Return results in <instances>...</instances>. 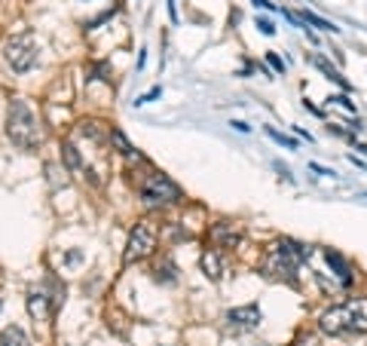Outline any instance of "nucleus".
Returning <instances> with one entry per match:
<instances>
[{"mask_svg":"<svg viewBox=\"0 0 367 346\" xmlns=\"http://www.w3.org/2000/svg\"><path fill=\"white\" fill-rule=\"evenodd\" d=\"M319 328L331 337H346V334H367V298H349L336 307L324 310Z\"/></svg>","mask_w":367,"mask_h":346,"instance_id":"obj_1","label":"nucleus"},{"mask_svg":"<svg viewBox=\"0 0 367 346\" xmlns=\"http://www.w3.org/2000/svg\"><path fill=\"white\" fill-rule=\"evenodd\" d=\"M309 258V248L300 246L294 239H279L275 246L267 251L263 258V276L272 279V282H288V285H297V270L300 263Z\"/></svg>","mask_w":367,"mask_h":346,"instance_id":"obj_2","label":"nucleus"},{"mask_svg":"<svg viewBox=\"0 0 367 346\" xmlns=\"http://www.w3.org/2000/svg\"><path fill=\"white\" fill-rule=\"evenodd\" d=\"M6 135L16 147L22 150H34L40 145V120L37 114L28 108V101L13 98L6 110Z\"/></svg>","mask_w":367,"mask_h":346,"instance_id":"obj_3","label":"nucleus"},{"mask_svg":"<svg viewBox=\"0 0 367 346\" xmlns=\"http://www.w3.org/2000/svg\"><path fill=\"white\" fill-rule=\"evenodd\" d=\"M181 196H184L181 187L169 175H162V172H150L144 178V184H141V199H144V206H150V209L171 206V202H178Z\"/></svg>","mask_w":367,"mask_h":346,"instance_id":"obj_4","label":"nucleus"},{"mask_svg":"<svg viewBox=\"0 0 367 346\" xmlns=\"http://www.w3.org/2000/svg\"><path fill=\"white\" fill-rule=\"evenodd\" d=\"M4 58H6L9 68L18 70V74L31 70V68H34V62H37V43H34V37H31V34L9 37L6 46H4Z\"/></svg>","mask_w":367,"mask_h":346,"instance_id":"obj_5","label":"nucleus"},{"mask_svg":"<svg viewBox=\"0 0 367 346\" xmlns=\"http://www.w3.org/2000/svg\"><path fill=\"white\" fill-rule=\"evenodd\" d=\"M153 248H156V230L150 224H135V230H132V236L126 242V251H122V263L144 261Z\"/></svg>","mask_w":367,"mask_h":346,"instance_id":"obj_6","label":"nucleus"},{"mask_svg":"<svg viewBox=\"0 0 367 346\" xmlns=\"http://www.w3.org/2000/svg\"><path fill=\"white\" fill-rule=\"evenodd\" d=\"M260 307L257 303H248V307H236L223 315V322H227V331L233 334H242V331H254L260 325Z\"/></svg>","mask_w":367,"mask_h":346,"instance_id":"obj_7","label":"nucleus"},{"mask_svg":"<svg viewBox=\"0 0 367 346\" xmlns=\"http://www.w3.org/2000/svg\"><path fill=\"white\" fill-rule=\"evenodd\" d=\"M208 239L214 242V248H236L242 242V230L236 227V224H230V221H220V224H214V227L208 230Z\"/></svg>","mask_w":367,"mask_h":346,"instance_id":"obj_8","label":"nucleus"},{"mask_svg":"<svg viewBox=\"0 0 367 346\" xmlns=\"http://www.w3.org/2000/svg\"><path fill=\"white\" fill-rule=\"evenodd\" d=\"M53 298L46 294V288H31L28 291V315L34 322H46L53 315Z\"/></svg>","mask_w":367,"mask_h":346,"instance_id":"obj_9","label":"nucleus"},{"mask_svg":"<svg viewBox=\"0 0 367 346\" xmlns=\"http://www.w3.org/2000/svg\"><path fill=\"white\" fill-rule=\"evenodd\" d=\"M324 261H328V267H334V276H336V282H340V288H349L352 285L349 261H346L340 251H334V248H324Z\"/></svg>","mask_w":367,"mask_h":346,"instance_id":"obj_10","label":"nucleus"},{"mask_svg":"<svg viewBox=\"0 0 367 346\" xmlns=\"http://www.w3.org/2000/svg\"><path fill=\"white\" fill-rule=\"evenodd\" d=\"M202 273L211 279V282H218V279H223V261H220V251H214V248H208L206 254H202Z\"/></svg>","mask_w":367,"mask_h":346,"instance_id":"obj_11","label":"nucleus"},{"mask_svg":"<svg viewBox=\"0 0 367 346\" xmlns=\"http://www.w3.org/2000/svg\"><path fill=\"white\" fill-rule=\"evenodd\" d=\"M0 346H31V340L18 325H9V328L0 331Z\"/></svg>","mask_w":367,"mask_h":346,"instance_id":"obj_12","label":"nucleus"},{"mask_svg":"<svg viewBox=\"0 0 367 346\" xmlns=\"http://www.w3.org/2000/svg\"><path fill=\"white\" fill-rule=\"evenodd\" d=\"M153 279L162 282V285H171V282H178V267L171 263L169 258L166 261H159L156 267H153Z\"/></svg>","mask_w":367,"mask_h":346,"instance_id":"obj_13","label":"nucleus"},{"mask_svg":"<svg viewBox=\"0 0 367 346\" xmlns=\"http://www.w3.org/2000/svg\"><path fill=\"white\" fill-rule=\"evenodd\" d=\"M312 65H315V68H319V70H321V74H324V77H328V80H334V83H340L343 89H349V83H346V80H343V74H340V70H336V68H331V65H328V62H324V58H321V56H315V58H312Z\"/></svg>","mask_w":367,"mask_h":346,"instance_id":"obj_14","label":"nucleus"},{"mask_svg":"<svg viewBox=\"0 0 367 346\" xmlns=\"http://www.w3.org/2000/svg\"><path fill=\"white\" fill-rule=\"evenodd\" d=\"M61 157H65V162H68V166H70V169H74V172H80V169H83V159H80V154H77V147H74V145H70V141H68V145H65V147H61Z\"/></svg>","mask_w":367,"mask_h":346,"instance_id":"obj_15","label":"nucleus"},{"mask_svg":"<svg viewBox=\"0 0 367 346\" xmlns=\"http://www.w3.org/2000/svg\"><path fill=\"white\" fill-rule=\"evenodd\" d=\"M300 22H303V25H312V28H319V31H340V28H336V25L324 22V19L312 16V13H303V16H300Z\"/></svg>","mask_w":367,"mask_h":346,"instance_id":"obj_16","label":"nucleus"},{"mask_svg":"<svg viewBox=\"0 0 367 346\" xmlns=\"http://www.w3.org/2000/svg\"><path fill=\"white\" fill-rule=\"evenodd\" d=\"M110 141H114V145L119 147V154H122V157H132V154H135V147L129 145V141H126V135H122L119 129H110Z\"/></svg>","mask_w":367,"mask_h":346,"instance_id":"obj_17","label":"nucleus"},{"mask_svg":"<svg viewBox=\"0 0 367 346\" xmlns=\"http://www.w3.org/2000/svg\"><path fill=\"white\" fill-rule=\"evenodd\" d=\"M257 28H260V34H267V37H272V34H275V28H272L270 19H257Z\"/></svg>","mask_w":367,"mask_h":346,"instance_id":"obj_18","label":"nucleus"},{"mask_svg":"<svg viewBox=\"0 0 367 346\" xmlns=\"http://www.w3.org/2000/svg\"><path fill=\"white\" fill-rule=\"evenodd\" d=\"M331 101H336V105H340L343 110H349V114H355V105H352V101H349V98H346V95H334Z\"/></svg>","mask_w":367,"mask_h":346,"instance_id":"obj_19","label":"nucleus"},{"mask_svg":"<svg viewBox=\"0 0 367 346\" xmlns=\"http://www.w3.org/2000/svg\"><path fill=\"white\" fill-rule=\"evenodd\" d=\"M267 62H270L275 70H279V74H284V62H282L279 56H272V53H270V56H267Z\"/></svg>","mask_w":367,"mask_h":346,"instance_id":"obj_20","label":"nucleus"},{"mask_svg":"<svg viewBox=\"0 0 367 346\" xmlns=\"http://www.w3.org/2000/svg\"><path fill=\"white\" fill-rule=\"evenodd\" d=\"M267 132H270V138L279 141V145H288V147H294V141H291V138H284V135H279V132H272V129H267Z\"/></svg>","mask_w":367,"mask_h":346,"instance_id":"obj_21","label":"nucleus"},{"mask_svg":"<svg viewBox=\"0 0 367 346\" xmlns=\"http://www.w3.org/2000/svg\"><path fill=\"white\" fill-rule=\"evenodd\" d=\"M294 346H321L319 340H315V337H300L297 343H294Z\"/></svg>","mask_w":367,"mask_h":346,"instance_id":"obj_22","label":"nucleus"},{"mask_svg":"<svg viewBox=\"0 0 367 346\" xmlns=\"http://www.w3.org/2000/svg\"><path fill=\"white\" fill-rule=\"evenodd\" d=\"M254 6H260V9H272V4H267V0H254Z\"/></svg>","mask_w":367,"mask_h":346,"instance_id":"obj_23","label":"nucleus"},{"mask_svg":"<svg viewBox=\"0 0 367 346\" xmlns=\"http://www.w3.org/2000/svg\"><path fill=\"white\" fill-rule=\"evenodd\" d=\"M355 150H361V154L367 157V145H355Z\"/></svg>","mask_w":367,"mask_h":346,"instance_id":"obj_24","label":"nucleus"}]
</instances>
